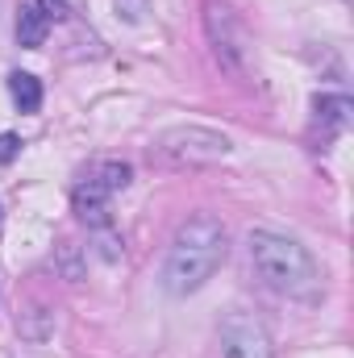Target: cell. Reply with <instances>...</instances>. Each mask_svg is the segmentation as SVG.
<instances>
[{"mask_svg":"<svg viewBox=\"0 0 354 358\" xmlns=\"http://www.w3.org/2000/svg\"><path fill=\"white\" fill-rule=\"evenodd\" d=\"M17 150H21V138L17 134H0V163H8Z\"/></svg>","mask_w":354,"mask_h":358,"instance_id":"11","label":"cell"},{"mask_svg":"<svg viewBox=\"0 0 354 358\" xmlns=\"http://www.w3.org/2000/svg\"><path fill=\"white\" fill-rule=\"evenodd\" d=\"M250 263L259 271V279L279 296H292V300H317L321 296V271L313 263V255L283 234L255 229L250 234Z\"/></svg>","mask_w":354,"mask_h":358,"instance_id":"2","label":"cell"},{"mask_svg":"<svg viewBox=\"0 0 354 358\" xmlns=\"http://www.w3.org/2000/svg\"><path fill=\"white\" fill-rule=\"evenodd\" d=\"M221 355L225 358H271V338L263 321L250 313H229L221 321Z\"/></svg>","mask_w":354,"mask_h":358,"instance_id":"6","label":"cell"},{"mask_svg":"<svg viewBox=\"0 0 354 358\" xmlns=\"http://www.w3.org/2000/svg\"><path fill=\"white\" fill-rule=\"evenodd\" d=\"M34 4L46 13V21H63V17H67V4H63V0H34Z\"/></svg>","mask_w":354,"mask_h":358,"instance_id":"10","label":"cell"},{"mask_svg":"<svg viewBox=\"0 0 354 358\" xmlns=\"http://www.w3.org/2000/svg\"><path fill=\"white\" fill-rule=\"evenodd\" d=\"M8 96L21 113H38L42 108V84L29 76V71H13L8 76Z\"/></svg>","mask_w":354,"mask_h":358,"instance_id":"9","label":"cell"},{"mask_svg":"<svg viewBox=\"0 0 354 358\" xmlns=\"http://www.w3.org/2000/svg\"><path fill=\"white\" fill-rule=\"evenodd\" d=\"M317 121H325V142L346 129L351 121V100L346 96H317Z\"/></svg>","mask_w":354,"mask_h":358,"instance_id":"8","label":"cell"},{"mask_svg":"<svg viewBox=\"0 0 354 358\" xmlns=\"http://www.w3.org/2000/svg\"><path fill=\"white\" fill-rule=\"evenodd\" d=\"M46 34H50V21H46V13L29 0V4L17 13V42H21L25 50H38V46H46Z\"/></svg>","mask_w":354,"mask_h":358,"instance_id":"7","label":"cell"},{"mask_svg":"<svg viewBox=\"0 0 354 358\" xmlns=\"http://www.w3.org/2000/svg\"><path fill=\"white\" fill-rule=\"evenodd\" d=\"M129 163H117V159H104V163H92L88 176L76 183V192H71V204H76V213L88 221L92 229H104L108 225V204H113V196L117 192H125L129 187Z\"/></svg>","mask_w":354,"mask_h":358,"instance_id":"4","label":"cell"},{"mask_svg":"<svg viewBox=\"0 0 354 358\" xmlns=\"http://www.w3.org/2000/svg\"><path fill=\"white\" fill-rule=\"evenodd\" d=\"M204 29H208V42H213V50H217L221 67L238 76V71L246 67V34H242L238 17H234L225 4H208V8H204Z\"/></svg>","mask_w":354,"mask_h":358,"instance_id":"5","label":"cell"},{"mask_svg":"<svg viewBox=\"0 0 354 358\" xmlns=\"http://www.w3.org/2000/svg\"><path fill=\"white\" fill-rule=\"evenodd\" d=\"M225 155H229V138L217 129H204V125L163 129L150 146V159H159L167 167H204V163H217Z\"/></svg>","mask_w":354,"mask_h":358,"instance_id":"3","label":"cell"},{"mask_svg":"<svg viewBox=\"0 0 354 358\" xmlns=\"http://www.w3.org/2000/svg\"><path fill=\"white\" fill-rule=\"evenodd\" d=\"M229 246H225V225L217 217H192L179 225V234L171 238L167 263H163V287L171 296H187L196 287H204L217 267L225 263Z\"/></svg>","mask_w":354,"mask_h":358,"instance_id":"1","label":"cell"}]
</instances>
